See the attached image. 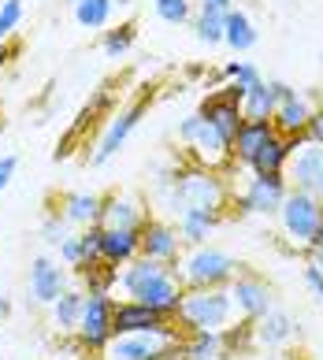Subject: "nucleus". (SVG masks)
Returning a JSON list of instances; mask_svg holds the SVG:
<instances>
[{
  "label": "nucleus",
  "mask_w": 323,
  "mask_h": 360,
  "mask_svg": "<svg viewBox=\"0 0 323 360\" xmlns=\"http://www.w3.org/2000/svg\"><path fill=\"white\" fill-rule=\"evenodd\" d=\"M19 22H23V0H0V41H8Z\"/></svg>",
  "instance_id": "nucleus-35"
},
{
  "label": "nucleus",
  "mask_w": 323,
  "mask_h": 360,
  "mask_svg": "<svg viewBox=\"0 0 323 360\" xmlns=\"http://www.w3.org/2000/svg\"><path fill=\"white\" fill-rule=\"evenodd\" d=\"M115 335H164V338L182 342L186 330L179 327V319H171L164 312H153V309H145V304L123 297V301H115V312H112V338Z\"/></svg>",
  "instance_id": "nucleus-6"
},
{
  "label": "nucleus",
  "mask_w": 323,
  "mask_h": 360,
  "mask_svg": "<svg viewBox=\"0 0 323 360\" xmlns=\"http://www.w3.org/2000/svg\"><path fill=\"white\" fill-rule=\"evenodd\" d=\"M286 182L293 190L312 193L316 201H323V145H301L286 164Z\"/></svg>",
  "instance_id": "nucleus-14"
},
{
  "label": "nucleus",
  "mask_w": 323,
  "mask_h": 360,
  "mask_svg": "<svg viewBox=\"0 0 323 360\" xmlns=\"http://www.w3.org/2000/svg\"><path fill=\"white\" fill-rule=\"evenodd\" d=\"M75 275L82 278V290L86 293H112L115 283H119V268H112V264H104V260L89 264V268H78Z\"/></svg>",
  "instance_id": "nucleus-31"
},
{
  "label": "nucleus",
  "mask_w": 323,
  "mask_h": 360,
  "mask_svg": "<svg viewBox=\"0 0 323 360\" xmlns=\"http://www.w3.org/2000/svg\"><path fill=\"white\" fill-rule=\"evenodd\" d=\"M257 41H260V34H257V26H253V19H249L241 8H227L223 45H227V49H234V52H249Z\"/></svg>",
  "instance_id": "nucleus-24"
},
{
  "label": "nucleus",
  "mask_w": 323,
  "mask_h": 360,
  "mask_svg": "<svg viewBox=\"0 0 323 360\" xmlns=\"http://www.w3.org/2000/svg\"><path fill=\"white\" fill-rule=\"evenodd\" d=\"M42 238H45V245H56V249H60V242L67 238V219H63V212H56V208L49 212L45 223H42Z\"/></svg>",
  "instance_id": "nucleus-37"
},
{
  "label": "nucleus",
  "mask_w": 323,
  "mask_h": 360,
  "mask_svg": "<svg viewBox=\"0 0 323 360\" xmlns=\"http://www.w3.org/2000/svg\"><path fill=\"white\" fill-rule=\"evenodd\" d=\"M179 141L186 145V149H194L197 164H201V167H208V171L223 167V164H231V145L220 138V130H215L201 112H194V115H186V119H182Z\"/></svg>",
  "instance_id": "nucleus-8"
},
{
  "label": "nucleus",
  "mask_w": 323,
  "mask_h": 360,
  "mask_svg": "<svg viewBox=\"0 0 323 360\" xmlns=\"http://www.w3.org/2000/svg\"><path fill=\"white\" fill-rule=\"evenodd\" d=\"M275 134V127H272V119H246V123L238 127V134L231 141V160H238V164H253L260 153V145Z\"/></svg>",
  "instance_id": "nucleus-20"
},
{
  "label": "nucleus",
  "mask_w": 323,
  "mask_h": 360,
  "mask_svg": "<svg viewBox=\"0 0 323 360\" xmlns=\"http://www.w3.org/2000/svg\"><path fill=\"white\" fill-rule=\"evenodd\" d=\"M286 193H290L286 171H275V175H257V171H253V179H249L246 190H241L238 205H241V212H249V216H275L282 208V201H286Z\"/></svg>",
  "instance_id": "nucleus-10"
},
{
  "label": "nucleus",
  "mask_w": 323,
  "mask_h": 360,
  "mask_svg": "<svg viewBox=\"0 0 323 360\" xmlns=\"http://www.w3.org/2000/svg\"><path fill=\"white\" fill-rule=\"evenodd\" d=\"M60 212L75 226H93V223H101V193H63Z\"/></svg>",
  "instance_id": "nucleus-25"
},
{
  "label": "nucleus",
  "mask_w": 323,
  "mask_h": 360,
  "mask_svg": "<svg viewBox=\"0 0 323 360\" xmlns=\"http://www.w3.org/2000/svg\"><path fill=\"white\" fill-rule=\"evenodd\" d=\"M305 141H308V145H323V108H312V115H308Z\"/></svg>",
  "instance_id": "nucleus-40"
},
{
  "label": "nucleus",
  "mask_w": 323,
  "mask_h": 360,
  "mask_svg": "<svg viewBox=\"0 0 323 360\" xmlns=\"http://www.w3.org/2000/svg\"><path fill=\"white\" fill-rule=\"evenodd\" d=\"M223 78H227V82H238V86H253V82H260V71L257 68H253V63H246V60H234V63H227V68H223Z\"/></svg>",
  "instance_id": "nucleus-36"
},
{
  "label": "nucleus",
  "mask_w": 323,
  "mask_h": 360,
  "mask_svg": "<svg viewBox=\"0 0 323 360\" xmlns=\"http://www.w3.org/2000/svg\"><path fill=\"white\" fill-rule=\"evenodd\" d=\"M153 8H156V15L164 22H171V26H182V22L194 19L190 0H153Z\"/></svg>",
  "instance_id": "nucleus-34"
},
{
  "label": "nucleus",
  "mask_w": 323,
  "mask_h": 360,
  "mask_svg": "<svg viewBox=\"0 0 323 360\" xmlns=\"http://www.w3.org/2000/svg\"><path fill=\"white\" fill-rule=\"evenodd\" d=\"M15 164H19L15 156H0V193L8 190V182H11V175H15Z\"/></svg>",
  "instance_id": "nucleus-41"
},
{
  "label": "nucleus",
  "mask_w": 323,
  "mask_h": 360,
  "mask_svg": "<svg viewBox=\"0 0 323 360\" xmlns=\"http://www.w3.org/2000/svg\"><path fill=\"white\" fill-rule=\"evenodd\" d=\"M112 312H115V297L112 293H86L82 301V316L75 327V345L78 353H104V345L112 342Z\"/></svg>",
  "instance_id": "nucleus-5"
},
{
  "label": "nucleus",
  "mask_w": 323,
  "mask_h": 360,
  "mask_svg": "<svg viewBox=\"0 0 323 360\" xmlns=\"http://www.w3.org/2000/svg\"><path fill=\"white\" fill-rule=\"evenodd\" d=\"M67 4H78V0H67Z\"/></svg>",
  "instance_id": "nucleus-47"
},
{
  "label": "nucleus",
  "mask_w": 323,
  "mask_h": 360,
  "mask_svg": "<svg viewBox=\"0 0 323 360\" xmlns=\"http://www.w3.org/2000/svg\"><path fill=\"white\" fill-rule=\"evenodd\" d=\"M308 115H312V104H308L305 97H298V93H290L286 101L275 104L272 127H275V134H305Z\"/></svg>",
  "instance_id": "nucleus-23"
},
{
  "label": "nucleus",
  "mask_w": 323,
  "mask_h": 360,
  "mask_svg": "<svg viewBox=\"0 0 323 360\" xmlns=\"http://www.w3.org/2000/svg\"><path fill=\"white\" fill-rule=\"evenodd\" d=\"M8 312H11V301H8V297H0V319H4Z\"/></svg>",
  "instance_id": "nucleus-45"
},
{
  "label": "nucleus",
  "mask_w": 323,
  "mask_h": 360,
  "mask_svg": "<svg viewBox=\"0 0 323 360\" xmlns=\"http://www.w3.org/2000/svg\"><path fill=\"white\" fill-rule=\"evenodd\" d=\"M305 286L316 293V301L323 304V268L319 264H312V260H305Z\"/></svg>",
  "instance_id": "nucleus-39"
},
{
  "label": "nucleus",
  "mask_w": 323,
  "mask_h": 360,
  "mask_svg": "<svg viewBox=\"0 0 323 360\" xmlns=\"http://www.w3.org/2000/svg\"><path fill=\"white\" fill-rule=\"evenodd\" d=\"M134 257H138V226H104L101 260L112 268H127Z\"/></svg>",
  "instance_id": "nucleus-19"
},
{
  "label": "nucleus",
  "mask_w": 323,
  "mask_h": 360,
  "mask_svg": "<svg viewBox=\"0 0 323 360\" xmlns=\"http://www.w3.org/2000/svg\"><path fill=\"white\" fill-rule=\"evenodd\" d=\"M293 335H298V323L286 316V312H264L260 319H253V342H260L267 345V349H279V345H286Z\"/></svg>",
  "instance_id": "nucleus-21"
},
{
  "label": "nucleus",
  "mask_w": 323,
  "mask_h": 360,
  "mask_svg": "<svg viewBox=\"0 0 323 360\" xmlns=\"http://www.w3.org/2000/svg\"><path fill=\"white\" fill-rule=\"evenodd\" d=\"M82 301H86V290H71V286H67L60 297L49 304V309H52V323H56L60 335H75L78 316H82Z\"/></svg>",
  "instance_id": "nucleus-28"
},
{
  "label": "nucleus",
  "mask_w": 323,
  "mask_h": 360,
  "mask_svg": "<svg viewBox=\"0 0 323 360\" xmlns=\"http://www.w3.org/2000/svg\"><path fill=\"white\" fill-rule=\"evenodd\" d=\"M19 52V41H0V71L8 68V60Z\"/></svg>",
  "instance_id": "nucleus-42"
},
{
  "label": "nucleus",
  "mask_w": 323,
  "mask_h": 360,
  "mask_svg": "<svg viewBox=\"0 0 323 360\" xmlns=\"http://www.w3.org/2000/svg\"><path fill=\"white\" fill-rule=\"evenodd\" d=\"M301 145H305V134H272V138L260 145V153L249 164V171H257V175H275V171H286L290 156L298 153Z\"/></svg>",
  "instance_id": "nucleus-15"
},
{
  "label": "nucleus",
  "mask_w": 323,
  "mask_h": 360,
  "mask_svg": "<svg viewBox=\"0 0 323 360\" xmlns=\"http://www.w3.org/2000/svg\"><path fill=\"white\" fill-rule=\"evenodd\" d=\"M308 260H312V264H319V268H323V252H308Z\"/></svg>",
  "instance_id": "nucleus-46"
},
{
  "label": "nucleus",
  "mask_w": 323,
  "mask_h": 360,
  "mask_svg": "<svg viewBox=\"0 0 323 360\" xmlns=\"http://www.w3.org/2000/svg\"><path fill=\"white\" fill-rule=\"evenodd\" d=\"M60 260L67 264V268H82V252H78V238L75 234H67L63 242H60Z\"/></svg>",
  "instance_id": "nucleus-38"
},
{
  "label": "nucleus",
  "mask_w": 323,
  "mask_h": 360,
  "mask_svg": "<svg viewBox=\"0 0 323 360\" xmlns=\"http://www.w3.org/2000/svg\"><path fill=\"white\" fill-rule=\"evenodd\" d=\"M197 112L205 115V119H208V123H212L215 130H220V138H223L227 145L234 141V134H238V127L246 123V119H241V104H234V101H227V97H223L220 89H215V93H208V97H205V104H201Z\"/></svg>",
  "instance_id": "nucleus-18"
},
{
  "label": "nucleus",
  "mask_w": 323,
  "mask_h": 360,
  "mask_svg": "<svg viewBox=\"0 0 323 360\" xmlns=\"http://www.w3.org/2000/svg\"><path fill=\"white\" fill-rule=\"evenodd\" d=\"M138 257H149L160 264H179L182 260V242H179V231L171 223L156 219V216H145L138 226Z\"/></svg>",
  "instance_id": "nucleus-12"
},
{
  "label": "nucleus",
  "mask_w": 323,
  "mask_h": 360,
  "mask_svg": "<svg viewBox=\"0 0 323 360\" xmlns=\"http://www.w3.org/2000/svg\"><path fill=\"white\" fill-rule=\"evenodd\" d=\"M223 22H227V8L201 4L197 19H194L197 41H201V45H223Z\"/></svg>",
  "instance_id": "nucleus-29"
},
{
  "label": "nucleus",
  "mask_w": 323,
  "mask_h": 360,
  "mask_svg": "<svg viewBox=\"0 0 323 360\" xmlns=\"http://www.w3.org/2000/svg\"><path fill=\"white\" fill-rule=\"evenodd\" d=\"M319 208H323V201H316L312 193L293 190L290 186L286 201H282V208L275 212L279 226H282V238H286L290 245L308 249V242H312V234H316V223H319Z\"/></svg>",
  "instance_id": "nucleus-7"
},
{
  "label": "nucleus",
  "mask_w": 323,
  "mask_h": 360,
  "mask_svg": "<svg viewBox=\"0 0 323 360\" xmlns=\"http://www.w3.org/2000/svg\"><path fill=\"white\" fill-rule=\"evenodd\" d=\"M115 290H123L130 301L145 304L153 312H164V316H179V304H182V275H179V264H160L149 257H134L127 268H119V283Z\"/></svg>",
  "instance_id": "nucleus-1"
},
{
  "label": "nucleus",
  "mask_w": 323,
  "mask_h": 360,
  "mask_svg": "<svg viewBox=\"0 0 323 360\" xmlns=\"http://www.w3.org/2000/svg\"><path fill=\"white\" fill-rule=\"evenodd\" d=\"M308 252H323V208H319V223H316L312 242H308Z\"/></svg>",
  "instance_id": "nucleus-43"
},
{
  "label": "nucleus",
  "mask_w": 323,
  "mask_h": 360,
  "mask_svg": "<svg viewBox=\"0 0 323 360\" xmlns=\"http://www.w3.org/2000/svg\"><path fill=\"white\" fill-rule=\"evenodd\" d=\"M223 223V212L215 208H179V242L182 245H208V238L215 234V226Z\"/></svg>",
  "instance_id": "nucleus-16"
},
{
  "label": "nucleus",
  "mask_w": 323,
  "mask_h": 360,
  "mask_svg": "<svg viewBox=\"0 0 323 360\" xmlns=\"http://www.w3.org/2000/svg\"><path fill=\"white\" fill-rule=\"evenodd\" d=\"M234 297L227 286H186L175 319L182 330H223L234 323Z\"/></svg>",
  "instance_id": "nucleus-2"
},
{
  "label": "nucleus",
  "mask_w": 323,
  "mask_h": 360,
  "mask_svg": "<svg viewBox=\"0 0 323 360\" xmlns=\"http://www.w3.org/2000/svg\"><path fill=\"white\" fill-rule=\"evenodd\" d=\"M101 234H104L101 223L82 226V231L75 234V238H78V252H82V268H89V264L101 260Z\"/></svg>",
  "instance_id": "nucleus-33"
},
{
  "label": "nucleus",
  "mask_w": 323,
  "mask_h": 360,
  "mask_svg": "<svg viewBox=\"0 0 323 360\" xmlns=\"http://www.w3.org/2000/svg\"><path fill=\"white\" fill-rule=\"evenodd\" d=\"M145 212L127 193H101V226H141Z\"/></svg>",
  "instance_id": "nucleus-22"
},
{
  "label": "nucleus",
  "mask_w": 323,
  "mask_h": 360,
  "mask_svg": "<svg viewBox=\"0 0 323 360\" xmlns=\"http://www.w3.org/2000/svg\"><path fill=\"white\" fill-rule=\"evenodd\" d=\"M134 41H138V22L127 19V22H119L115 30H104L101 52H104L108 60H119V56H127V52L134 49Z\"/></svg>",
  "instance_id": "nucleus-30"
},
{
  "label": "nucleus",
  "mask_w": 323,
  "mask_h": 360,
  "mask_svg": "<svg viewBox=\"0 0 323 360\" xmlns=\"http://www.w3.org/2000/svg\"><path fill=\"white\" fill-rule=\"evenodd\" d=\"M182 356L186 360H220V356H227L223 330H186L182 335Z\"/></svg>",
  "instance_id": "nucleus-26"
},
{
  "label": "nucleus",
  "mask_w": 323,
  "mask_h": 360,
  "mask_svg": "<svg viewBox=\"0 0 323 360\" xmlns=\"http://www.w3.org/2000/svg\"><path fill=\"white\" fill-rule=\"evenodd\" d=\"M63 290H67V271L56 260L37 257L34 268H30V297H34V304H52Z\"/></svg>",
  "instance_id": "nucleus-17"
},
{
  "label": "nucleus",
  "mask_w": 323,
  "mask_h": 360,
  "mask_svg": "<svg viewBox=\"0 0 323 360\" xmlns=\"http://www.w3.org/2000/svg\"><path fill=\"white\" fill-rule=\"evenodd\" d=\"M231 297H234V312L241 319H260L264 312L275 309V290L267 286V278H260L257 271H246L241 268L234 278H231Z\"/></svg>",
  "instance_id": "nucleus-11"
},
{
  "label": "nucleus",
  "mask_w": 323,
  "mask_h": 360,
  "mask_svg": "<svg viewBox=\"0 0 323 360\" xmlns=\"http://www.w3.org/2000/svg\"><path fill=\"white\" fill-rule=\"evenodd\" d=\"M171 182H175V212L179 208H215V212H223L227 201H231L227 182L208 167L179 171Z\"/></svg>",
  "instance_id": "nucleus-4"
},
{
  "label": "nucleus",
  "mask_w": 323,
  "mask_h": 360,
  "mask_svg": "<svg viewBox=\"0 0 323 360\" xmlns=\"http://www.w3.org/2000/svg\"><path fill=\"white\" fill-rule=\"evenodd\" d=\"M238 271H241V264L231 257V252L212 249V245H194L179 260L182 286H231V278Z\"/></svg>",
  "instance_id": "nucleus-3"
},
{
  "label": "nucleus",
  "mask_w": 323,
  "mask_h": 360,
  "mask_svg": "<svg viewBox=\"0 0 323 360\" xmlns=\"http://www.w3.org/2000/svg\"><path fill=\"white\" fill-rule=\"evenodd\" d=\"M171 345H179L175 338L164 335H115L104 345V360H164L171 353Z\"/></svg>",
  "instance_id": "nucleus-13"
},
{
  "label": "nucleus",
  "mask_w": 323,
  "mask_h": 360,
  "mask_svg": "<svg viewBox=\"0 0 323 360\" xmlns=\"http://www.w3.org/2000/svg\"><path fill=\"white\" fill-rule=\"evenodd\" d=\"M201 4H215V8H234V0H201Z\"/></svg>",
  "instance_id": "nucleus-44"
},
{
  "label": "nucleus",
  "mask_w": 323,
  "mask_h": 360,
  "mask_svg": "<svg viewBox=\"0 0 323 360\" xmlns=\"http://www.w3.org/2000/svg\"><path fill=\"white\" fill-rule=\"evenodd\" d=\"M279 104V82H253L241 97V119H272Z\"/></svg>",
  "instance_id": "nucleus-27"
},
{
  "label": "nucleus",
  "mask_w": 323,
  "mask_h": 360,
  "mask_svg": "<svg viewBox=\"0 0 323 360\" xmlns=\"http://www.w3.org/2000/svg\"><path fill=\"white\" fill-rule=\"evenodd\" d=\"M149 104H153V93H138L123 112H119L112 123H108V130H104V138L97 141V153L89 156V167H104L108 160H112L119 149L127 145V138L134 134V127L141 123V115L149 112Z\"/></svg>",
  "instance_id": "nucleus-9"
},
{
  "label": "nucleus",
  "mask_w": 323,
  "mask_h": 360,
  "mask_svg": "<svg viewBox=\"0 0 323 360\" xmlns=\"http://www.w3.org/2000/svg\"><path fill=\"white\" fill-rule=\"evenodd\" d=\"M115 0H78L75 4V22L86 26V30H101V26L112 22Z\"/></svg>",
  "instance_id": "nucleus-32"
}]
</instances>
